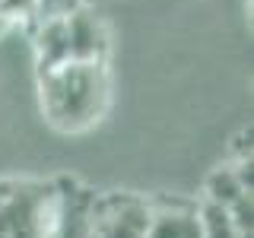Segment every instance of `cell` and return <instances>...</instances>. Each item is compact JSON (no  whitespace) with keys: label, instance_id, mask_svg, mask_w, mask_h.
I'll use <instances>...</instances> for the list:
<instances>
[{"label":"cell","instance_id":"obj_8","mask_svg":"<svg viewBox=\"0 0 254 238\" xmlns=\"http://www.w3.org/2000/svg\"><path fill=\"white\" fill-rule=\"evenodd\" d=\"M197 200H200V197H197ZM200 216H203V238H242L222 206H213V203L200 200Z\"/></svg>","mask_w":254,"mask_h":238},{"label":"cell","instance_id":"obj_7","mask_svg":"<svg viewBox=\"0 0 254 238\" xmlns=\"http://www.w3.org/2000/svg\"><path fill=\"white\" fill-rule=\"evenodd\" d=\"M35 58L38 70L58 67V63L70 60V38H67V22L64 16H48L35 29Z\"/></svg>","mask_w":254,"mask_h":238},{"label":"cell","instance_id":"obj_6","mask_svg":"<svg viewBox=\"0 0 254 238\" xmlns=\"http://www.w3.org/2000/svg\"><path fill=\"white\" fill-rule=\"evenodd\" d=\"M254 194L251 187V159H226L216 169H210V175L203 178V203L213 206H232L235 200Z\"/></svg>","mask_w":254,"mask_h":238},{"label":"cell","instance_id":"obj_3","mask_svg":"<svg viewBox=\"0 0 254 238\" xmlns=\"http://www.w3.org/2000/svg\"><path fill=\"white\" fill-rule=\"evenodd\" d=\"M149 229V194L95 190L89 206V238H143Z\"/></svg>","mask_w":254,"mask_h":238},{"label":"cell","instance_id":"obj_4","mask_svg":"<svg viewBox=\"0 0 254 238\" xmlns=\"http://www.w3.org/2000/svg\"><path fill=\"white\" fill-rule=\"evenodd\" d=\"M143 238H203L200 200L149 194V229Z\"/></svg>","mask_w":254,"mask_h":238},{"label":"cell","instance_id":"obj_2","mask_svg":"<svg viewBox=\"0 0 254 238\" xmlns=\"http://www.w3.org/2000/svg\"><path fill=\"white\" fill-rule=\"evenodd\" d=\"M54 206V181H0V238H45Z\"/></svg>","mask_w":254,"mask_h":238},{"label":"cell","instance_id":"obj_1","mask_svg":"<svg viewBox=\"0 0 254 238\" xmlns=\"http://www.w3.org/2000/svg\"><path fill=\"white\" fill-rule=\"evenodd\" d=\"M111 102L108 60H64L38 70V105L61 133H86L105 118Z\"/></svg>","mask_w":254,"mask_h":238},{"label":"cell","instance_id":"obj_5","mask_svg":"<svg viewBox=\"0 0 254 238\" xmlns=\"http://www.w3.org/2000/svg\"><path fill=\"white\" fill-rule=\"evenodd\" d=\"M67 22V38H70V58L76 60H108V26L99 13L86 10L83 3L64 13Z\"/></svg>","mask_w":254,"mask_h":238}]
</instances>
